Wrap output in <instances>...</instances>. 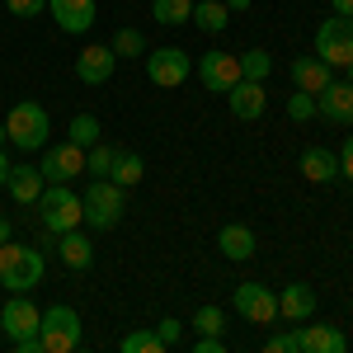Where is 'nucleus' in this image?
Masks as SVG:
<instances>
[{
	"label": "nucleus",
	"instance_id": "1",
	"mask_svg": "<svg viewBox=\"0 0 353 353\" xmlns=\"http://www.w3.org/2000/svg\"><path fill=\"white\" fill-rule=\"evenodd\" d=\"M48 278V259L38 245H24V241H5L0 245V283L10 292H28Z\"/></svg>",
	"mask_w": 353,
	"mask_h": 353
},
{
	"label": "nucleus",
	"instance_id": "2",
	"mask_svg": "<svg viewBox=\"0 0 353 353\" xmlns=\"http://www.w3.org/2000/svg\"><path fill=\"white\" fill-rule=\"evenodd\" d=\"M38 221H43V231L48 236H66V231H76L85 221V208H81V198L66 189V184H48V189L38 193Z\"/></svg>",
	"mask_w": 353,
	"mask_h": 353
},
{
	"label": "nucleus",
	"instance_id": "3",
	"mask_svg": "<svg viewBox=\"0 0 353 353\" xmlns=\"http://www.w3.org/2000/svg\"><path fill=\"white\" fill-rule=\"evenodd\" d=\"M5 132H10V141L19 151H43L48 137H52V118H48V109L38 99H19L10 109V118H5Z\"/></svg>",
	"mask_w": 353,
	"mask_h": 353
},
{
	"label": "nucleus",
	"instance_id": "4",
	"mask_svg": "<svg viewBox=\"0 0 353 353\" xmlns=\"http://www.w3.org/2000/svg\"><path fill=\"white\" fill-rule=\"evenodd\" d=\"M81 316L71 306H48L43 321H38V339H43V353H71L81 349Z\"/></svg>",
	"mask_w": 353,
	"mask_h": 353
},
{
	"label": "nucleus",
	"instance_id": "5",
	"mask_svg": "<svg viewBox=\"0 0 353 353\" xmlns=\"http://www.w3.org/2000/svg\"><path fill=\"white\" fill-rule=\"evenodd\" d=\"M123 193H128V189H118L113 179H94V184L81 193L85 221H90L94 231H113L118 217H123Z\"/></svg>",
	"mask_w": 353,
	"mask_h": 353
},
{
	"label": "nucleus",
	"instance_id": "6",
	"mask_svg": "<svg viewBox=\"0 0 353 353\" xmlns=\"http://www.w3.org/2000/svg\"><path fill=\"white\" fill-rule=\"evenodd\" d=\"M316 57L330 61V66H349L353 61V19L349 14H330L325 24L316 28Z\"/></svg>",
	"mask_w": 353,
	"mask_h": 353
},
{
	"label": "nucleus",
	"instance_id": "7",
	"mask_svg": "<svg viewBox=\"0 0 353 353\" xmlns=\"http://www.w3.org/2000/svg\"><path fill=\"white\" fill-rule=\"evenodd\" d=\"M231 306H236V316H245L250 325H273L278 321V292L264 288V283H241Z\"/></svg>",
	"mask_w": 353,
	"mask_h": 353
},
{
	"label": "nucleus",
	"instance_id": "8",
	"mask_svg": "<svg viewBox=\"0 0 353 353\" xmlns=\"http://www.w3.org/2000/svg\"><path fill=\"white\" fill-rule=\"evenodd\" d=\"M38 170H43V179H48V184H71V179L85 170V146H76V141L43 146V161H38Z\"/></svg>",
	"mask_w": 353,
	"mask_h": 353
},
{
	"label": "nucleus",
	"instance_id": "9",
	"mask_svg": "<svg viewBox=\"0 0 353 353\" xmlns=\"http://www.w3.org/2000/svg\"><path fill=\"white\" fill-rule=\"evenodd\" d=\"M38 321H43V311H38L24 292H14V297L0 306V330H5V339H10V344L33 339V334H38Z\"/></svg>",
	"mask_w": 353,
	"mask_h": 353
},
{
	"label": "nucleus",
	"instance_id": "10",
	"mask_svg": "<svg viewBox=\"0 0 353 353\" xmlns=\"http://www.w3.org/2000/svg\"><path fill=\"white\" fill-rule=\"evenodd\" d=\"M146 71H151V85L174 90V85L189 81V52H184V48H151V57H146Z\"/></svg>",
	"mask_w": 353,
	"mask_h": 353
},
{
	"label": "nucleus",
	"instance_id": "11",
	"mask_svg": "<svg viewBox=\"0 0 353 353\" xmlns=\"http://www.w3.org/2000/svg\"><path fill=\"white\" fill-rule=\"evenodd\" d=\"M226 109L236 113L241 123L264 118V113H269V90H264V81H236L226 90Z\"/></svg>",
	"mask_w": 353,
	"mask_h": 353
},
{
	"label": "nucleus",
	"instance_id": "12",
	"mask_svg": "<svg viewBox=\"0 0 353 353\" xmlns=\"http://www.w3.org/2000/svg\"><path fill=\"white\" fill-rule=\"evenodd\" d=\"M316 113L334 123V128H353V85L349 81H330L321 94H316Z\"/></svg>",
	"mask_w": 353,
	"mask_h": 353
},
{
	"label": "nucleus",
	"instance_id": "13",
	"mask_svg": "<svg viewBox=\"0 0 353 353\" xmlns=\"http://www.w3.org/2000/svg\"><path fill=\"white\" fill-rule=\"evenodd\" d=\"M113 61H118V52H113L109 43L85 48V52H76V81L81 85H109L113 81Z\"/></svg>",
	"mask_w": 353,
	"mask_h": 353
},
{
	"label": "nucleus",
	"instance_id": "14",
	"mask_svg": "<svg viewBox=\"0 0 353 353\" xmlns=\"http://www.w3.org/2000/svg\"><path fill=\"white\" fill-rule=\"evenodd\" d=\"M198 81L208 85V90H217V94H226L231 85L241 81V57H231V52H203V61H198Z\"/></svg>",
	"mask_w": 353,
	"mask_h": 353
},
{
	"label": "nucleus",
	"instance_id": "15",
	"mask_svg": "<svg viewBox=\"0 0 353 353\" xmlns=\"http://www.w3.org/2000/svg\"><path fill=\"white\" fill-rule=\"evenodd\" d=\"M61 33H90L94 28V0H48Z\"/></svg>",
	"mask_w": 353,
	"mask_h": 353
},
{
	"label": "nucleus",
	"instance_id": "16",
	"mask_svg": "<svg viewBox=\"0 0 353 353\" xmlns=\"http://www.w3.org/2000/svg\"><path fill=\"white\" fill-rule=\"evenodd\" d=\"M306 316H316V292H311L306 283H288V288L278 292V321L301 325Z\"/></svg>",
	"mask_w": 353,
	"mask_h": 353
},
{
	"label": "nucleus",
	"instance_id": "17",
	"mask_svg": "<svg viewBox=\"0 0 353 353\" xmlns=\"http://www.w3.org/2000/svg\"><path fill=\"white\" fill-rule=\"evenodd\" d=\"M297 339H301V353H344V349H349L344 330L321 325V321H311V325H297Z\"/></svg>",
	"mask_w": 353,
	"mask_h": 353
},
{
	"label": "nucleus",
	"instance_id": "18",
	"mask_svg": "<svg viewBox=\"0 0 353 353\" xmlns=\"http://www.w3.org/2000/svg\"><path fill=\"white\" fill-rule=\"evenodd\" d=\"M57 259H61L71 273H85L90 264H94V245H90V236H85L81 226L66 231V236H57Z\"/></svg>",
	"mask_w": 353,
	"mask_h": 353
},
{
	"label": "nucleus",
	"instance_id": "19",
	"mask_svg": "<svg viewBox=\"0 0 353 353\" xmlns=\"http://www.w3.org/2000/svg\"><path fill=\"white\" fill-rule=\"evenodd\" d=\"M330 81H334V66H330V61H321L316 52L292 61V85H297V90H306V94H321Z\"/></svg>",
	"mask_w": 353,
	"mask_h": 353
},
{
	"label": "nucleus",
	"instance_id": "20",
	"mask_svg": "<svg viewBox=\"0 0 353 353\" xmlns=\"http://www.w3.org/2000/svg\"><path fill=\"white\" fill-rule=\"evenodd\" d=\"M217 250L231 259V264H245V259H254V231L241 226V221H226L217 231Z\"/></svg>",
	"mask_w": 353,
	"mask_h": 353
},
{
	"label": "nucleus",
	"instance_id": "21",
	"mask_svg": "<svg viewBox=\"0 0 353 353\" xmlns=\"http://www.w3.org/2000/svg\"><path fill=\"white\" fill-rule=\"evenodd\" d=\"M5 189L14 193V203H38V193L48 189V179H43V170L38 165H10V179H5Z\"/></svg>",
	"mask_w": 353,
	"mask_h": 353
},
{
	"label": "nucleus",
	"instance_id": "22",
	"mask_svg": "<svg viewBox=\"0 0 353 353\" xmlns=\"http://www.w3.org/2000/svg\"><path fill=\"white\" fill-rule=\"evenodd\" d=\"M301 179H311V184L339 179V156L325 151V146H306V151H301Z\"/></svg>",
	"mask_w": 353,
	"mask_h": 353
},
{
	"label": "nucleus",
	"instance_id": "23",
	"mask_svg": "<svg viewBox=\"0 0 353 353\" xmlns=\"http://www.w3.org/2000/svg\"><path fill=\"white\" fill-rule=\"evenodd\" d=\"M226 19H231L226 0H193V24L203 28V33H221Z\"/></svg>",
	"mask_w": 353,
	"mask_h": 353
},
{
	"label": "nucleus",
	"instance_id": "24",
	"mask_svg": "<svg viewBox=\"0 0 353 353\" xmlns=\"http://www.w3.org/2000/svg\"><path fill=\"white\" fill-rule=\"evenodd\" d=\"M141 174H146V161L137 156V151H118V161H113V184L118 189H132V184H141Z\"/></svg>",
	"mask_w": 353,
	"mask_h": 353
},
{
	"label": "nucleus",
	"instance_id": "25",
	"mask_svg": "<svg viewBox=\"0 0 353 353\" xmlns=\"http://www.w3.org/2000/svg\"><path fill=\"white\" fill-rule=\"evenodd\" d=\"M113 161H118V151H113V146H104V141H94V146L85 151V174L109 179V174H113Z\"/></svg>",
	"mask_w": 353,
	"mask_h": 353
},
{
	"label": "nucleus",
	"instance_id": "26",
	"mask_svg": "<svg viewBox=\"0 0 353 353\" xmlns=\"http://www.w3.org/2000/svg\"><path fill=\"white\" fill-rule=\"evenodd\" d=\"M66 141H76V146L90 151V146L99 141V118H94V113H76V118H71V128H66Z\"/></svg>",
	"mask_w": 353,
	"mask_h": 353
},
{
	"label": "nucleus",
	"instance_id": "27",
	"mask_svg": "<svg viewBox=\"0 0 353 353\" xmlns=\"http://www.w3.org/2000/svg\"><path fill=\"white\" fill-rule=\"evenodd\" d=\"M269 71H273V57L264 48L241 52V81H269Z\"/></svg>",
	"mask_w": 353,
	"mask_h": 353
},
{
	"label": "nucleus",
	"instance_id": "28",
	"mask_svg": "<svg viewBox=\"0 0 353 353\" xmlns=\"http://www.w3.org/2000/svg\"><path fill=\"white\" fill-rule=\"evenodd\" d=\"M151 14L156 24H184L193 19V0H151Z\"/></svg>",
	"mask_w": 353,
	"mask_h": 353
},
{
	"label": "nucleus",
	"instance_id": "29",
	"mask_svg": "<svg viewBox=\"0 0 353 353\" xmlns=\"http://www.w3.org/2000/svg\"><path fill=\"white\" fill-rule=\"evenodd\" d=\"M161 334L156 330H132V334H123L118 339V353H161Z\"/></svg>",
	"mask_w": 353,
	"mask_h": 353
},
{
	"label": "nucleus",
	"instance_id": "30",
	"mask_svg": "<svg viewBox=\"0 0 353 353\" xmlns=\"http://www.w3.org/2000/svg\"><path fill=\"white\" fill-rule=\"evenodd\" d=\"M109 48L118 57H146V52H151V48H146V38H141V28H118Z\"/></svg>",
	"mask_w": 353,
	"mask_h": 353
},
{
	"label": "nucleus",
	"instance_id": "31",
	"mask_svg": "<svg viewBox=\"0 0 353 353\" xmlns=\"http://www.w3.org/2000/svg\"><path fill=\"white\" fill-rule=\"evenodd\" d=\"M193 330H198V334H221V330H226V311H221V306H198V311H193Z\"/></svg>",
	"mask_w": 353,
	"mask_h": 353
},
{
	"label": "nucleus",
	"instance_id": "32",
	"mask_svg": "<svg viewBox=\"0 0 353 353\" xmlns=\"http://www.w3.org/2000/svg\"><path fill=\"white\" fill-rule=\"evenodd\" d=\"M288 118H292V123H306V118H316V94H306V90H292V99H288Z\"/></svg>",
	"mask_w": 353,
	"mask_h": 353
},
{
	"label": "nucleus",
	"instance_id": "33",
	"mask_svg": "<svg viewBox=\"0 0 353 353\" xmlns=\"http://www.w3.org/2000/svg\"><path fill=\"white\" fill-rule=\"evenodd\" d=\"M264 353H301V339H297V330H288V334H273L269 344H264Z\"/></svg>",
	"mask_w": 353,
	"mask_h": 353
},
{
	"label": "nucleus",
	"instance_id": "34",
	"mask_svg": "<svg viewBox=\"0 0 353 353\" xmlns=\"http://www.w3.org/2000/svg\"><path fill=\"white\" fill-rule=\"evenodd\" d=\"M5 10H10L14 19H33L38 10H48V0H5Z\"/></svg>",
	"mask_w": 353,
	"mask_h": 353
},
{
	"label": "nucleus",
	"instance_id": "35",
	"mask_svg": "<svg viewBox=\"0 0 353 353\" xmlns=\"http://www.w3.org/2000/svg\"><path fill=\"white\" fill-rule=\"evenodd\" d=\"M156 334H161V344H165V349H170V344H179V334H184V325H179L174 316H165L161 325H156Z\"/></svg>",
	"mask_w": 353,
	"mask_h": 353
},
{
	"label": "nucleus",
	"instance_id": "36",
	"mask_svg": "<svg viewBox=\"0 0 353 353\" xmlns=\"http://www.w3.org/2000/svg\"><path fill=\"white\" fill-rule=\"evenodd\" d=\"M339 174H344V179H353V132L344 137V151H339Z\"/></svg>",
	"mask_w": 353,
	"mask_h": 353
},
{
	"label": "nucleus",
	"instance_id": "37",
	"mask_svg": "<svg viewBox=\"0 0 353 353\" xmlns=\"http://www.w3.org/2000/svg\"><path fill=\"white\" fill-rule=\"evenodd\" d=\"M198 353H226L221 334H198Z\"/></svg>",
	"mask_w": 353,
	"mask_h": 353
},
{
	"label": "nucleus",
	"instance_id": "38",
	"mask_svg": "<svg viewBox=\"0 0 353 353\" xmlns=\"http://www.w3.org/2000/svg\"><path fill=\"white\" fill-rule=\"evenodd\" d=\"M250 5H254V0H226V10H231V14H241V10H250Z\"/></svg>",
	"mask_w": 353,
	"mask_h": 353
},
{
	"label": "nucleus",
	"instance_id": "39",
	"mask_svg": "<svg viewBox=\"0 0 353 353\" xmlns=\"http://www.w3.org/2000/svg\"><path fill=\"white\" fill-rule=\"evenodd\" d=\"M10 236H14V226H10V217H0V245L10 241Z\"/></svg>",
	"mask_w": 353,
	"mask_h": 353
},
{
	"label": "nucleus",
	"instance_id": "40",
	"mask_svg": "<svg viewBox=\"0 0 353 353\" xmlns=\"http://www.w3.org/2000/svg\"><path fill=\"white\" fill-rule=\"evenodd\" d=\"M334 14H349L353 19V0H334Z\"/></svg>",
	"mask_w": 353,
	"mask_h": 353
},
{
	"label": "nucleus",
	"instance_id": "41",
	"mask_svg": "<svg viewBox=\"0 0 353 353\" xmlns=\"http://www.w3.org/2000/svg\"><path fill=\"white\" fill-rule=\"evenodd\" d=\"M10 179V161H5V151H0V184Z\"/></svg>",
	"mask_w": 353,
	"mask_h": 353
},
{
	"label": "nucleus",
	"instance_id": "42",
	"mask_svg": "<svg viewBox=\"0 0 353 353\" xmlns=\"http://www.w3.org/2000/svg\"><path fill=\"white\" fill-rule=\"evenodd\" d=\"M344 81H349V85H353V61H349V66H344Z\"/></svg>",
	"mask_w": 353,
	"mask_h": 353
},
{
	"label": "nucleus",
	"instance_id": "43",
	"mask_svg": "<svg viewBox=\"0 0 353 353\" xmlns=\"http://www.w3.org/2000/svg\"><path fill=\"white\" fill-rule=\"evenodd\" d=\"M5 141H10V132H5V123H0V146H5Z\"/></svg>",
	"mask_w": 353,
	"mask_h": 353
}]
</instances>
